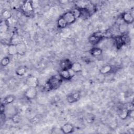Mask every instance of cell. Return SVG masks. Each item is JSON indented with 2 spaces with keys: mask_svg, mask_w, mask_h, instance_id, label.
<instances>
[{
  "mask_svg": "<svg viewBox=\"0 0 134 134\" xmlns=\"http://www.w3.org/2000/svg\"><path fill=\"white\" fill-rule=\"evenodd\" d=\"M103 38V34L100 32H97L89 37L88 41L91 44L95 46L99 43Z\"/></svg>",
  "mask_w": 134,
  "mask_h": 134,
  "instance_id": "cell-3",
  "label": "cell"
},
{
  "mask_svg": "<svg viewBox=\"0 0 134 134\" xmlns=\"http://www.w3.org/2000/svg\"><path fill=\"white\" fill-rule=\"evenodd\" d=\"M112 70V66L110 65H105L103 66L100 70L99 72L102 74H106L109 73Z\"/></svg>",
  "mask_w": 134,
  "mask_h": 134,
  "instance_id": "cell-18",
  "label": "cell"
},
{
  "mask_svg": "<svg viewBox=\"0 0 134 134\" xmlns=\"http://www.w3.org/2000/svg\"><path fill=\"white\" fill-rule=\"evenodd\" d=\"M80 94L79 92H74L67 96V101L70 104H73L77 102L80 98Z\"/></svg>",
  "mask_w": 134,
  "mask_h": 134,
  "instance_id": "cell-9",
  "label": "cell"
},
{
  "mask_svg": "<svg viewBox=\"0 0 134 134\" xmlns=\"http://www.w3.org/2000/svg\"><path fill=\"white\" fill-rule=\"evenodd\" d=\"M71 12L73 13V14L74 15V16H75V17L76 18V19L80 17L81 13H80V10L79 7L74 8V9L71 10Z\"/></svg>",
  "mask_w": 134,
  "mask_h": 134,
  "instance_id": "cell-27",
  "label": "cell"
},
{
  "mask_svg": "<svg viewBox=\"0 0 134 134\" xmlns=\"http://www.w3.org/2000/svg\"><path fill=\"white\" fill-rule=\"evenodd\" d=\"M4 111H5V105L1 104V109H0V111H1V114H4Z\"/></svg>",
  "mask_w": 134,
  "mask_h": 134,
  "instance_id": "cell-31",
  "label": "cell"
},
{
  "mask_svg": "<svg viewBox=\"0 0 134 134\" xmlns=\"http://www.w3.org/2000/svg\"><path fill=\"white\" fill-rule=\"evenodd\" d=\"M62 17L64 18V19L65 20V21L66 22L68 25H71L73 23H74L76 19L75 17V16H74V15L73 14V13H72L71 11L70 12H67L66 13H65L62 16Z\"/></svg>",
  "mask_w": 134,
  "mask_h": 134,
  "instance_id": "cell-5",
  "label": "cell"
},
{
  "mask_svg": "<svg viewBox=\"0 0 134 134\" xmlns=\"http://www.w3.org/2000/svg\"><path fill=\"white\" fill-rule=\"evenodd\" d=\"M2 16H3V18H4L5 20H7L12 18V13L9 10H5L2 13Z\"/></svg>",
  "mask_w": 134,
  "mask_h": 134,
  "instance_id": "cell-23",
  "label": "cell"
},
{
  "mask_svg": "<svg viewBox=\"0 0 134 134\" xmlns=\"http://www.w3.org/2000/svg\"><path fill=\"white\" fill-rule=\"evenodd\" d=\"M10 62V59L8 57H5L3 58L1 61V64L3 66H7Z\"/></svg>",
  "mask_w": 134,
  "mask_h": 134,
  "instance_id": "cell-26",
  "label": "cell"
},
{
  "mask_svg": "<svg viewBox=\"0 0 134 134\" xmlns=\"http://www.w3.org/2000/svg\"><path fill=\"white\" fill-rule=\"evenodd\" d=\"M71 69L72 70H73L75 73H77L82 71V65L79 62H74V63H72Z\"/></svg>",
  "mask_w": 134,
  "mask_h": 134,
  "instance_id": "cell-17",
  "label": "cell"
},
{
  "mask_svg": "<svg viewBox=\"0 0 134 134\" xmlns=\"http://www.w3.org/2000/svg\"><path fill=\"white\" fill-rule=\"evenodd\" d=\"M62 79L60 76H51L46 83V87L50 90H56L59 88L62 82Z\"/></svg>",
  "mask_w": 134,
  "mask_h": 134,
  "instance_id": "cell-1",
  "label": "cell"
},
{
  "mask_svg": "<svg viewBox=\"0 0 134 134\" xmlns=\"http://www.w3.org/2000/svg\"><path fill=\"white\" fill-rule=\"evenodd\" d=\"M15 99V97L14 95H10L7 96L5 98H4L3 100L2 101V104L5 105H8L13 103Z\"/></svg>",
  "mask_w": 134,
  "mask_h": 134,
  "instance_id": "cell-12",
  "label": "cell"
},
{
  "mask_svg": "<svg viewBox=\"0 0 134 134\" xmlns=\"http://www.w3.org/2000/svg\"><path fill=\"white\" fill-rule=\"evenodd\" d=\"M37 95V91L36 87H29L25 91V96L28 100L35 99Z\"/></svg>",
  "mask_w": 134,
  "mask_h": 134,
  "instance_id": "cell-4",
  "label": "cell"
},
{
  "mask_svg": "<svg viewBox=\"0 0 134 134\" xmlns=\"http://www.w3.org/2000/svg\"><path fill=\"white\" fill-rule=\"evenodd\" d=\"M115 43L117 46V48L118 49L120 48L122 46L125 45L120 36L119 37H117L115 38Z\"/></svg>",
  "mask_w": 134,
  "mask_h": 134,
  "instance_id": "cell-22",
  "label": "cell"
},
{
  "mask_svg": "<svg viewBox=\"0 0 134 134\" xmlns=\"http://www.w3.org/2000/svg\"><path fill=\"white\" fill-rule=\"evenodd\" d=\"M72 62L69 59H64L60 61L59 63L61 70H69L71 68Z\"/></svg>",
  "mask_w": 134,
  "mask_h": 134,
  "instance_id": "cell-8",
  "label": "cell"
},
{
  "mask_svg": "<svg viewBox=\"0 0 134 134\" xmlns=\"http://www.w3.org/2000/svg\"><path fill=\"white\" fill-rule=\"evenodd\" d=\"M7 52L9 55H15L17 54L16 45L9 44L7 48Z\"/></svg>",
  "mask_w": 134,
  "mask_h": 134,
  "instance_id": "cell-15",
  "label": "cell"
},
{
  "mask_svg": "<svg viewBox=\"0 0 134 134\" xmlns=\"http://www.w3.org/2000/svg\"><path fill=\"white\" fill-rule=\"evenodd\" d=\"M61 131L64 133H72L74 131V126L70 123H66L61 127Z\"/></svg>",
  "mask_w": 134,
  "mask_h": 134,
  "instance_id": "cell-10",
  "label": "cell"
},
{
  "mask_svg": "<svg viewBox=\"0 0 134 134\" xmlns=\"http://www.w3.org/2000/svg\"><path fill=\"white\" fill-rule=\"evenodd\" d=\"M57 25L59 28H64L67 26L68 24L64 18L61 16L57 21Z\"/></svg>",
  "mask_w": 134,
  "mask_h": 134,
  "instance_id": "cell-19",
  "label": "cell"
},
{
  "mask_svg": "<svg viewBox=\"0 0 134 134\" xmlns=\"http://www.w3.org/2000/svg\"><path fill=\"white\" fill-rule=\"evenodd\" d=\"M26 84L28 87H37L38 86V79L35 76L28 77L26 81Z\"/></svg>",
  "mask_w": 134,
  "mask_h": 134,
  "instance_id": "cell-7",
  "label": "cell"
},
{
  "mask_svg": "<svg viewBox=\"0 0 134 134\" xmlns=\"http://www.w3.org/2000/svg\"><path fill=\"white\" fill-rule=\"evenodd\" d=\"M121 19L124 23L128 24H131L133 22V16L130 12H125L121 14Z\"/></svg>",
  "mask_w": 134,
  "mask_h": 134,
  "instance_id": "cell-6",
  "label": "cell"
},
{
  "mask_svg": "<svg viewBox=\"0 0 134 134\" xmlns=\"http://www.w3.org/2000/svg\"><path fill=\"white\" fill-rule=\"evenodd\" d=\"M120 37H121V38L124 44H128L130 42V39L128 35H127L126 34H124Z\"/></svg>",
  "mask_w": 134,
  "mask_h": 134,
  "instance_id": "cell-25",
  "label": "cell"
},
{
  "mask_svg": "<svg viewBox=\"0 0 134 134\" xmlns=\"http://www.w3.org/2000/svg\"><path fill=\"white\" fill-rule=\"evenodd\" d=\"M128 117L133 118L134 117V110L131 109L128 110Z\"/></svg>",
  "mask_w": 134,
  "mask_h": 134,
  "instance_id": "cell-30",
  "label": "cell"
},
{
  "mask_svg": "<svg viewBox=\"0 0 134 134\" xmlns=\"http://www.w3.org/2000/svg\"><path fill=\"white\" fill-rule=\"evenodd\" d=\"M21 43L20 39L19 36L16 34H14L10 40V44H14L17 45L19 43Z\"/></svg>",
  "mask_w": 134,
  "mask_h": 134,
  "instance_id": "cell-16",
  "label": "cell"
},
{
  "mask_svg": "<svg viewBox=\"0 0 134 134\" xmlns=\"http://www.w3.org/2000/svg\"><path fill=\"white\" fill-rule=\"evenodd\" d=\"M26 72V69L25 67L20 66L16 70V74L20 76H23Z\"/></svg>",
  "mask_w": 134,
  "mask_h": 134,
  "instance_id": "cell-21",
  "label": "cell"
},
{
  "mask_svg": "<svg viewBox=\"0 0 134 134\" xmlns=\"http://www.w3.org/2000/svg\"><path fill=\"white\" fill-rule=\"evenodd\" d=\"M102 50L98 47H94L90 50V53L94 57H98L102 54Z\"/></svg>",
  "mask_w": 134,
  "mask_h": 134,
  "instance_id": "cell-14",
  "label": "cell"
},
{
  "mask_svg": "<svg viewBox=\"0 0 134 134\" xmlns=\"http://www.w3.org/2000/svg\"><path fill=\"white\" fill-rule=\"evenodd\" d=\"M21 9L26 16L29 17L32 16L34 12L32 2L29 1H24L21 6Z\"/></svg>",
  "mask_w": 134,
  "mask_h": 134,
  "instance_id": "cell-2",
  "label": "cell"
},
{
  "mask_svg": "<svg viewBox=\"0 0 134 134\" xmlns=\"http://www.w3.org/2000/svg\"><path fill=\"white\" fill-rule=\"evenodd\" d=\"M127 24H126L124 22L123 23H121L119 25V30L121 34H125V32L127 30Z\"/></svg>",
  "mask_w": 134,
  "mask_h": 134,
  "instance_id": "cell-24",
  "label": "cell"
},
{
  "mask_svg": "<svg viewBox=\"0 0 134 134\" xmlns=\"http://www.w3.org/2000/svg\"><path fill=\"white\" fill-rule=\"evenodd\" d=\"M86 121L88 123H93L95 120V117L93 114H88L87 115V116L86 117Z\"/></svg>",
  "mask_w": 134,
  "mask_h": 134,
  "instance_id": "cell-28",
  "label": "cell"
},
{
  "mask_svg": "<svg viewBox=\"0 0 134 134\" xmlns=\"http://www.w3.org/2000/svg\"><path fill=\"white\" fill-rule=\"evenodd\" d=\"M20 116L18 114H16L14 115L12 117V120L15 123H18L20 121Z\"/></svg>",
  "mask_w": 134,
  "mask_h": 134,
  "instance_id": "cell-29",
  "label": "cell"
},
{
  "mask_svg": "<svg viewBox=\"0 0 134 134\" xmlns=\"http://www.w3.org/2000/svg\"><path fill=\"white\" fill-rule=\"evenodd\" d=\"M119 116L122 120L126 119L128 117V110L126 108L122 109L119 114Z\"/></svg>",
  "mask_w": 134,
  "mask_h": 134,
  "instance_id": "cell-20",
  "label": "cell"
},
{
  "mask_svg": "<svg viewBox=\"0 0 134 134\" xmlns=\"http://www.w3.org/2000/svg\"><path fill=\"white\" fill-rule=\"evenodd\" d=\"M59 76L62 80H69L72 79L69 70H61V72H60Z\"/></svg>",
  "mask_w": 134,
  "mask_h": 134,
  "instance_id": "cell-11",
  "label": "cell"
},
{
  "mask_svg": "<svg viewBox=\"0 0 134 134\" xmlns=\"http://www.w3.org/2000/svg\"><path fill=\"white\" fill-rule=\"evenodd\" d=\"M16 47L17 49V54L20 55H23L25 53L26 48L25 44L21 42L18 44L16 45Z\"/></svg>",
  "mask_w": 134,
  "mask_h": 134,
  "instance_id": "cell-13",
  "label": "cell"
}]
</instances>
